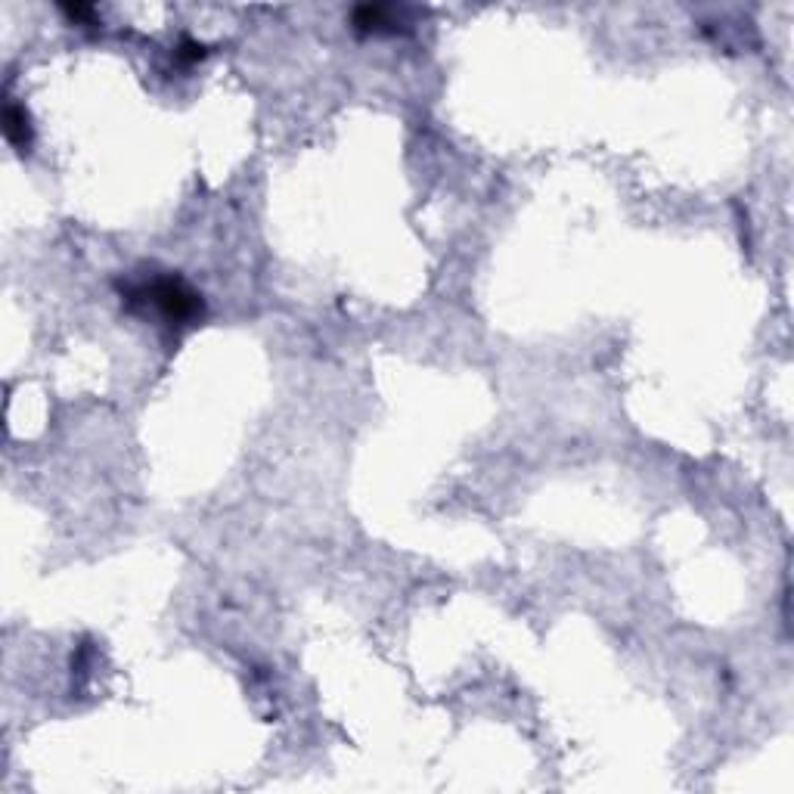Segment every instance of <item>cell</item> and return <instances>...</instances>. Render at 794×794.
Returning <instances> with one entry per match:
<instances>
[{"label": "cell", "mask_w": 794, "mask_h": 794, "mask_svg": "<svg viewBox=\"0 0 794 794\" xmlns=\"http://www.w3.org/2000/svg\"><path fill=\"white\" fill-rule=\"evenodd\" d=\"M137 295L146 298V301H152L168 320H177V323L193 320L202 311L199 295L190 292L187 286L177 283V280H156V283H149V286H140Z\"/></svg>", "instance_id": "6da1fadb"}, {"label": "cell", "mask_w": 794, "mask_h": 794, "mask_svg": "<svg viewBox=\"0 0 794 794\" xmlns=\"http://www.w3.org/2000/svg\"><path fill=\"white\" fill-rule=\"evenodd\" d=\"M4 131H7V140L13 146H19V149L28 146V118H25L22 109L7 106V112H4Z\"/></svg>", "instance_id": "7a4b0ae2"}]
</instances>
